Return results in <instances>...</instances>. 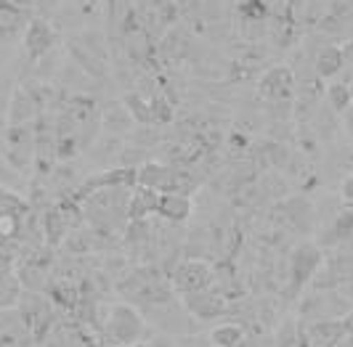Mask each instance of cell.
I'll list each match as a JSON object with an SVG mask.
<instances>
[{
  "label": "cell",
  "mask_w": 353,
  "mask_h": 347,
  "mask_svg": "<svg viewBox=\"0 0 353 347\" xmlns=\"http://www.w3.org/2000/svg\"><path fill=\"white\" fill-rule=\"evenodd\" d=\"M157 202L159 196L154 193V189H139V191L130 196V204H128V215L130 218H143L146 212H152V209H157Z\"/></svg>",
  "instance_id": "8992f818"
},
{
  "label": "cell",
  "mask_w": 353,
  "mask_h": 347,
  "mask_svg": "<svg viewBox=\"0 0 353 347\" xmlns=\"http://www.w3.org/2000/svg\"><path fill=\"white\" fill-rule=\"evenodd\" d=\"M212 342L218 347H234L242 342V331L236 326H218L212 331Z\"/></svg>",
  "instance_id": "30bf717a"
},
{
  "label": "cell",
  "mask_w": 353,
  "mask_h": 347,
  "mask_svg": "<svg viewBox=\"0 0 353 347\" xmlns=\"http://www.w3.org/2000/svg\"><path fill=\"white\" fill-rule=\"evenodd\" d=\"M43 231H46V236L51 239L53 244L61 242V236H64V218H61V212H48L46 218H43Z\"/></svg>",
  "instance_id": "9c48e42d"
},
{
  "label": "cell",
  "mask_w": 353,
  "mask_h": 347,
  "mask_svg": "<svg viewBox=\"0 0 353 347\" xmlns=\"http://www.w3.org/2000/svg\"><path fill=\"white\" fill-rule=\"evenodd\" d=\"M343 193H345L348 199H353V175L348 178V180H345V183H343Z\"/></svg>",
  "instance_id": "5bb4252c"
},
{
  "label": "cell",
  "mask_w": 353,
  "mask_h": 347,
  "mask_svg": "<svg viewBox=\"0 0 353 347\" xmlns=\"http://www.w3.org/2000/svg\"><path fill=\"white\" fill-rule=\"evenodd\" d=\"M133 347H146V345H133Z\"/></svg>",
  "instance_id": "e0dca14e"
},
{
  "label": "cell",
  "mask_w": 353,
  "mask_h": 347,
  "mask_svg": "<svg viewBox=\"0 0 353 347\" xmlns=\"http://www.w3.org/2000/svg\"><path fill=\"white\" fill-rule=\"evenodd\" d=\"M319 252L314 246H308V244H303L301 249L295 252V262H292V268H295V284H303V278H308L314 271H316L319 265Z\"/></svg>",
  "instance_id": "5b68a950"
},
{
  "label": "cell",
  "mask_w": 353,
  "mask_h": 347,
  "mask_svg": "<svg viewBox=\"0 0 353 347\" xmlns=\"http://www.w3.org/2000/svg\"><path fill=\"white\" fill-rule=\"evenodd\" d=\"M176 284L186 292V295L202 292V289H208V284H210V268L199 260L183 262L181 271L176 273Z\"/></svg>",
  "instance_id": "6da1fadb"
},
{
  "label": "cell",
  "mask_w": 353,
  "mask_h": 347,
  "mask_svg": "<svg viewBox=\"0 0 353 347\" xmlns=\"http://www.w3.org/2000/svg\"><path fill=\"white\" fill-rule=\"evenodd\" d=\"M345 331L353 337V315H348V318H345Z\"/></svg>",
  "instance_id": "9a60e30c"
},
{
  "label": "cell",
  "mask_w": 353,
  "mask_h": 347,
  "mask_svg": "<svg viewBox=\"0 0 353 347\" xmlns=\"http://www.w3.org/2000/svg\"><path fill=\"white\" fill-rule=\"evenodd\" d=\"M340 61H343V59H340V53L330 48V51H324L321 56H319L316 67H319L321 74H335V72L340 70Z\"/></svg>",
  "instance_id": "7c38bea8"
},
{
  "label": "cell",
  "mask_w": 353,
  "mask_h": 347,
  "mask_svg": "<svg viewBox=\"0 0 353 347\" xmlns=\"http://www.w3.org/2000/svg\"><path fill=\"white\" fill-rule=\"evenodd\" d=\"M109 331L120 339V342H133L141 331V321L136 318V313L128 311V308H114L112 311V321H109Z\"/></svg>",
  "instance_id": "7a4b0ae2"
},
{
  "label": "cell",
  "mask_w": 353,
  "mask_h": 347,
  "mask_svg": "<svg viewBox=\"0 0 353 347\" xmlns=\"http://www.w3.org/2000/svg\"><path fill=\"white\" fill-rule=\"evenodd\" d=\"M157 212L165 215L168 220H186L192 212V202L183 193H165V196H159Z\"/></svg>",
  "instance_id": "277c9868"
},
{
  "label": "cell",
  "mask_w": 353,
  "mask_h": 347,
  "mask_svg": "<svg viewBox=\"0 0 353 347\" xmlns=\"http://www.w3.org/2000/svg\"><path fill=\"white\" fill-rule=\"evenodd\" d=\"M330 101H332L335 109H345L348 101H351V90L343 85H332L330 87Z\"/></svg>",
  "instance_id": "4fadbf2b"
},
{
  "label": "cell",
  "mask_w": 353,
  "mask_h": 347,
  "mask_svg": "<svg viewBox=\"0 0 353 347\" xmlns=\"http://www.w3.org/2000/svg\"><path fill=\"white\" fill-rule=\"evenodd\" d=\"M128 122H130V114L123 112V109H112V112H106L104 114L106 130H112V133H120L123 127H128Z\"/></svg>",
  "instance_id": "8fae6325"
},
{
  "label": "cell",
  "mask_w": 353,
  "mask_h": 347,
  "mask_svg": "<svg viewBox=\"0 0 353 347\" xmlns=\"http://www.w3.org/2000/svg\"><path fill=\"white\" fill-rule=\"evenodd\" d=\"M261 87H263V96H268V98H282V96H287V90H290V72L287 70L271 72Z\"/></svg>",
  "instance_id": "ba28073f"
},
{
  "label": "cell",
  "mask_w": 353,
  "mask_h": 347,
  "mask_svg": "<svg viewBox=\"0 0 353 347\" xmlns=\"http://www.w3.org/2000/svg\"><path fill=\"white\" fill-rule=\"evenodd\" d=\"M348 90H351V98H353V85H351V87H348Z\"/></svg>",
  "instance_id": "2e32d148"
},
{
  "label": "cell",
  "mask_w": 353,
  "mask_h": 347,
  "mask_svg": "<svg viewBox=\"0 0 353 347\" xmlns=\"http://www.w3.org/2000/svg\"><path fill=\"white\" fill-rule=\"evenodd\" d=\"M53 43H56L53 30L46 21H40V19H35V21L27 27V32H24V45L30 48L32 56H46V53L51 51Z\"/></svg>",
  "instance_id": "3957f363"
},
{
  "label": "cell",
  "mask_w": 353,
  "mask_h": 347,
  "mask_svg": "<svg viewBox=\"0 0 353 347\" xmlns=\"http://www.w3.org/2000/svg\"><path fill=\"white\" fill-rule=\"evenodd\" d=\"M35 112H37V104L32 101V96L27 90H19L17 96H14V101H11V122L21 125V122L30 120Z\"/></svg>",
  "instance_id": "52a82bcc"
}]
</instances>
